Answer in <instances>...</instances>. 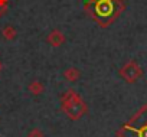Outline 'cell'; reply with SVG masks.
<instances>
[{
  "mask_svg": "<svg viewBox=\"0 0 147 137\" xmlns=\"http://www.w3.org/2000/svg\"><path fill=\"white\" fill-rule=\"evenodd\" d=\"M16 36H18V30H16L15 26H12V25H6V26L2 29V38H3L5 40L12 42V40L16 39Z\"/></svg>",
  "mask_w": 147,
  "mask_h": 137,
  "instance_id": "cell-6",
  "label": "cell"
},
{
  "mask_svg": "<svg viewBox=\"0 0 147 137\" xmlns=\"http://www.w3.org/2000/svg\"><path fill=\"white\" fill-rule=\"evenodd\" d=\"M7 12V5H0V18H3Z\"/></svg>",
  "mask_w": 147,
  "mask_h": 137,
  "instance_id": "cell-9",
  "label": "cell"
},
{
  "mask_svg": "<svg viewBox=\"0 0 147 137\" xmlns=\"http://www.w3.org/2000/svg\"><path fill=\"white\" fill-rule=\"evenodd\" d=\"M28 137H45V133H43L40 128L35 127V128H32V130L28 133Z\"/></svg>",
  "mask_w": 147,
  "mask_h": 137,
  "instance_id": "cell-8",
  "label": "cell"
},
{
  "mask_svg": "<svg viewBox=\"0 0 147 137\" xmlns=\"http://www.w3.org/2000/svg\"><path fill=\"white\" fill-rule=\"evenodd\" d=\"M28 91H29L32 95L39 97V95L43 94V91H45V85H43V82H40V81H38V80H33V81L28 85Z\"/></svg>",
  "mask_w": 147,
  "mask_h": 137,
  "instance_id": "cell-5",
  "label": "cell"
},
{
  "mask_svg": "<svg viewBox=\"0 0 147 137\" xmlns=\"http://www.w3.org/2000/svg\"><path fill=\"white\" fill-rule=\"evenodd\" d=\"M46 42H48L51 46H53V48H59V46H62V45L66 42V36H65V33H63L62 30H59V29H52V30L48 33V36H46Z\"/></svg>",
  "mask_w": 147,
  "mask_h": 137,
  "instance_id": "cell-3",
  "label": "cell"
},
{
  "mask_svg": "<svg viewBox=\"0 0 147 137\" xmlns=\"http://www.w3.org/2000/svg\"><path fill=\"white\" fill-rule=\"evenodd\" d=\"M61 110L71 121H78L88 113V105L75 90L71 88L61 97Z\"/></svg>",
  "mask_w": 147,
  "mask_h": 137,
  "instance_id": "cell-1",
  "label": "cell"
},
{
  "mask_svg": "<svg viewBox=\"0 0 147 137\" xmlns=\"http://www.w3.org/2000/svg\"><path fill=\"white\" fill-rule=\"evenodd\" d=\"M63 78L68 81V82H77L80 78H81V71L78 70L77 66H69L63 71Z\"/></svg>",
  "mask_w": 147,
  "mask_h": 137,
  "instance_id": "cell-4",
  "label": "cell"
},
{
  "mask_svg": "<svg viewBox=\"0 0 147 137\" xmlns=\"http://www.w3.org/2000/svg\"><path fill=\"white\" fill-rule=\"evenodd\" d=\"M0 5H9V0H0Z\"/></svg>",
  "mask_w": 147,
  "mask_h": 137,
  "instance_id": "cell-10",
  "label": "cell"
},
{
  "mask_svg": "<svg viewBox=\"0 0 147 137\" xmlns=\"http://www.w3.org/2000/svg\"><path fill=\"white\" fill-rule=\"evenodd\" d=\"M124 128H127V130H131L134 134H136V137H147V121L144 123V126H141V127H138V128H136V127H130V126H124Z\"/></svg>",
  "mask_w": 147,
  "mask_h": 137,
  "instance_id": "cell-7",
  "label": "cell"
},
{
  "mask_svg": "<svg viewBox=\"0 0 147 137\" xmlns=\"http://www.w3.org/2000/svg\"><path fill=\"white\" fill-rule=\"evenodd\" d=\"M2 70H3V63H2V61H0V72H2Z\"/></svg>",
  "mask_w": 147,
  "mask_h": 137,
  "instance_id": "cell-11",
  "label": "cell"
},
{
  "mask_svg": "<svg viewBox=\"0 0 147 137\" xmlns=\"http://www.w3.org/2000/svg\"><path fill=\"white\" fill-rule=\"evenodd\" d=\"M118 75L128 84H133L136 81H138L141 77H143V70L141 66L136 62V61H128L125 62L120 70H118Z\"/></svg>",
  "mask_w": 147,
  "mask_h": 137,
  "instance_id": "cell-2",
  "label": "cell"
}]
</instances>
